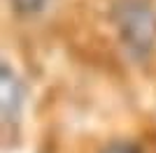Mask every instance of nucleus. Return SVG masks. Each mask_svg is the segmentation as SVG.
<instances>
[{"label": "nucleus", "instance_id": "nucleus-2", "mask_svg": "<svg viewBox=\"0 0 156 153\" xmlns=\"http://www.w3.org/2000/svg\"><path fill=\"white\" fill-rule=\"evenodd\" d=\"M103 153H144V151H142V146H137L135 141H114Z\"/></svg>", "mask_w": 156, "mask_h": 153}, {"label": "nucleus", "instance_id": "nucleus-1", "mask_svg": "<svg viewBox=\"0 0 156 153\" xmlns=\"http://www.w3.org/2000/svg\"><path fill=\"white\" fill-rule=\"evenodd\" d=\"M117 28L121 42L137 58H147L156 44V14L147 0H121L117 5Z\"/></svg>", "mask_w": 156, "mask_h": 153}]
</instances>
